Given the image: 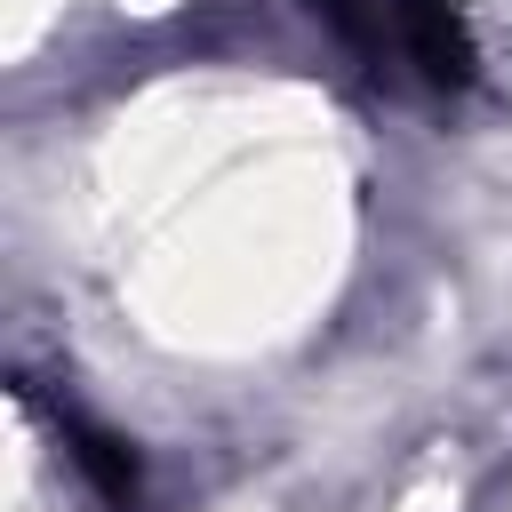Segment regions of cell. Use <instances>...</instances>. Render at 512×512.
Masks as SVG:
<instances>
[{
	"instance_id": "1",
	"label": "cell",
	"mask_w": 512,
	"mask_h": 512,
	"mask_svg": "<svg viewBox=\"0 0 512 512\" xmlns=\"http://www.w3.org/2000/svg\"><path fill=\"white\" fill-rule=\"evenodd\" d=\"M392 8V40H400V64L424 80V88H472V24L456 0H384Z\"/></svg>"
},
{
	"instance_id": "2",
	"label": "cell",
	"mask_w": 512,
	"mask_h": 512,
	"mask_svg": "<svg viewBox=\"0 0 512 512\" xmlns=\"http://www.w3.org/2000/svg\"><path fill=\"white\" fill-rule=\"evenodd\" d=\"M56 424H64V440H72V464L96 480V496H104L112 512H136V456H128L112 432L80 424V416H56Z\"/></svg>"
}]
</instances>
